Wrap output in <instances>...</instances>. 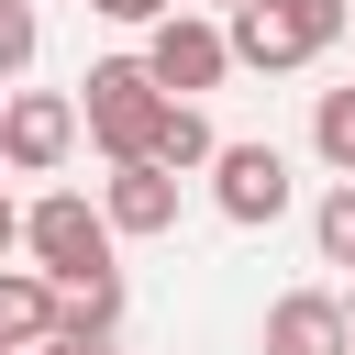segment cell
<instances>
[{
  "mask_svg": "<svg viewBox=\"0 0 355 355\" xmlns=\"http://www.w3.org/2000/svg\"><path fill=\"white\" fill-rule=\"evenodd\" d=\"M211 200H222V222H244V233L277 222V211H288V155H277V144H222V155H211Z\"/></svg>",
  "mask_w": 355,
  "mask_h": 355,
  "instance_id": "obj_6",
  "label": "cell"
},
{
  "mask_svg": "<svg viewBox=\"0 0 355 355\" xmlns=\"http://www.w3.org/2000/svg\"><path fill=\"white\" fill-rule=\"evenodd\" d=\"M211 11H244V0H211Z\"/></svg>",
  "mask_w": 355,
  "mask_h": 355,
  "instance_id": "obj_18",
  "label": "cell"
},
{
  "mask_svg": "<svg viewBox=\"0 0 355 355\" xmlns=\"http://www.w3.org/2000/svg\"><path fill=\"white\" fill-rule=\"evenodd\" d=\"M344 355H355V333H344Z\"/></svg>",
  "mask_w": 355,
  "mask_h": 355,
  "instance_id": "obj_19",
  "label": "cell"
},
{
  "mask_svg": "<svg viewBox=\"0 0 355 355\" xmlns=\"http://www.w3.org/2000/svg\"><path fill=\"white\" fill-rule=\"evenodd\" d=\"M155 111H166V89L144 78V55H100V67L78 78V133H100V155H111V166H133V155H144Z\"/></svg>",
  "mask_w": 355,
  "mask_h": 355,
  "instance_id": "obj_2",
  "label": "cell"
},
{
  "mask_svg": "<svg viewBox=\"0 0 355 355\" xmlns=\"http://www.w3.org/2000/svg\"><path fill=\"white\" fill-rule=\"evenodd\" d=\"M0 355H11V344H0Z\"/></svg>",
  "mask_w": 355,
  "mask_h": 355,
  "instance_id": "obj_20",
  "label": "cell"
},
{
  "mask_svg": "<svg viewBox=\"0 0 355 355\" xmlns=\"http://www.w3.org/2000/svg\"><path fill=\"white\" fill-rule=\"evenodd\" d=\"M44 333H55V277L44 266H0V344L33 355Z\"/></svg>",
  "mask_w": 355,
  "mask_h": 355,
  "instance_id": "obj_10",
  "label": "cell"
},
{
  "mask_svg": "<svg viewBox=\"0 0 355 355\" xmlns=\"http://www.w3.org/2000/svg\"><path fill=\"white\" fill-rule=\"evenodd\" d=\"M33 44H44L33 0H0V78H22V67H33Z\"/></svg>",
  "mask_w": 355,
  "mask_h": 355,
  "instance_id": "obj_14",
  "label": "cell"
},
{
  "mask_svg": "<svg viewBox=\"0 0 355 355\" xmlns=\"http://www.w3.org/2000/svg\"><path fill=\"white\" fill-rule=\"evenodd\" d=\"M144 78H155L166 100H200V89H222V78H233V44H222V22H200V11H166V22H144Z\"/></svg>",
  "mask_w": 355,
  "mask_h": 355,
  "instance_id": "obj_4",
  "label": "cell"
},
{
  "mask_svg": "<svg viewBox=\"0 0 355 355\" xmlns=\"http://www.w3.org/2000/svg\"><path fill=\"white\" fill-rule=\"evenodd\" d=\"M67 144H78V100H67V89H11V111H0V166L44 178V166H67Z\"/></svg>",
  "mask_w": 355,
  "mask_h": 355,
  "instance_id": "obj_5",
  "label": "cell"
},
{
  "mask_svg": "<svg viewBox=\"0 0 355 355\" xmlns=\"http://www.w3.org/2000/svg\"><path fill=\"white\" fill-rule=\"evenodd\" d=\"M33 355H111V344H67V333H44V344H33Z\"/></svg>",
  "mask_w": 355,
  "mask_h": 355,
  "instance_id": "obj_16",
  "label": "cell"
},
{
  "mask_svg": "<svg viewBox=\"0 0 355 355\" xmlns=\"http://www.w3.org/2000/svg\"><path fill=\"white\" fill-rule=\"evenodd\" d=\"M111 244H122V233H111V222H100V200H78V189H55V200H33V211H22V255H33L55 288H67V277H100V266H111Z\"/></svg>",
  "mask_w": 355,
  "mask_h": 355,
  "instance_id": "obj_3",
  "label": "cell"
},
{
  "mask_svg": "<svg viewBox=\"0 0 355 355\" xmlns=\"http://www.w3.org/2000/svg\"><path fill=\"white\" fill-rule=\"evenodd\" d=\"M100 222H111V233H178V178L144 166V155L111 166V178H100Z\"/></svg>",
  "mask_w": 355,
  "mask_h": 355,
  "instance_id": "obj_7",
  "label": "cell"
},
{
  "mask_svg": "<svg viewBox=\"0 0 355 355\" xmlns=\"http://www.w3.org/2000/svg\"><path fill=\"white\" fill-rule=\"evenodd\" d=\"M344 300H322V288H288L277 311H266V355H344Z\"/></svg>",
  "mask_w": 355,
  "mask_h": 355,
  "instance_id": "obj_8",
  "label": "cell"
},
{
  "mask_svg": "<svg viewBox=\"0 0 355 355\" xmlns=\"http://www.w3.org/2000/svg\"><path fill=\"white\" fill-rule=\"evenodd\" d=\"M89 11H100V22H166L178 0H89Z\"/></svg>",
  "mask_w": 355,
  "mask_h": 355,
  "instance_id": "obj_15",
  "label": "cell"
},
{
  "mask_svg": "<svg viewBox=\"0 0 355 355\" xmlns=\"http://www.w3.org/2000/svg\"><path fill=\"white\" fill-rule=\"evenodd\" d=\"M211 155H222V133L200 122V100H166V111H155V133H144V166L189 178V166H211Z\"/></svg>",
  "mask_w": 355,
  "mask_h": 355,
  "instance_id": "obj_11",
  "label": "cell"
},
{
  "mask_svg": "<svg viewBox=\"0 0 355 355\" xmlns=\"http://www.w3.org/2000/svg\"><path fill=\"white\" fill-rule=\"evenodd\" d=\"M11 244H22V211H11V189H0V255H11Z\"/></svg>",
  "mask_w": 355,
  "mask_h": 355,
  "instance_id": "obj_17",
  "label": "cell"
},
{
  "mask_svg": "<svg viewBox=\"0 0 355 355\" xmlns=\"http://www.w3.org/2000/svg\"><path fill=\"white\" fill-rule=\"evenodd\" d=\"M344 22H355L344 0H244V11L222 22V44H233V67H266V78H277V67H311Z\"/></svg>",
  "mask_w": 355,
  "mask_h": 355,
  "instance_id": "obj_1",
  "label": "cell"
},
{
  "mask_svg": "<svg viewBox=\"0 0 355 355\" xmlns=\"http://www.w3.org/2000/svg\"><path fill=\"white\" fill-rule=\"evenodd\" d=\"M55 333H67V344H111V333H122V266L67 277V288H55Z\"/></svg>",
  "mask_w": 355,
  "mask_h": 355,
  "instance_id": "obj_9",
  "label": "cell"
},
{
  "mask_svg": "<svg viewBox=\"0 0 355 355\" xmlns=\"http://www.w3.org/2000/svg\"><path fill=\"white\" fill-rule=\"evenodd\" d=\"M311 155H322L333 178H355V89H322V100H311Z\"/></svg>",
  "mask_w": 355,
  "mask_h": 355,
  "instance_id": "obj_12",
  "label": "cell"
},
{
  "mask_svg": "<svg viewBox=\"0 0 355 355\" xmlns=\"http://www.w3.org/2000/svg\"><path fill=\"white\" fill-rule=\"evenodd\" d=\"M311 244H322V266H355V178H333V189H322Z\"/></svg>",
  "mask_w": 355,
  "mask_h": 355,
  "instance_id": "obj_13",
  "label": "cell"
}]
</instances>
